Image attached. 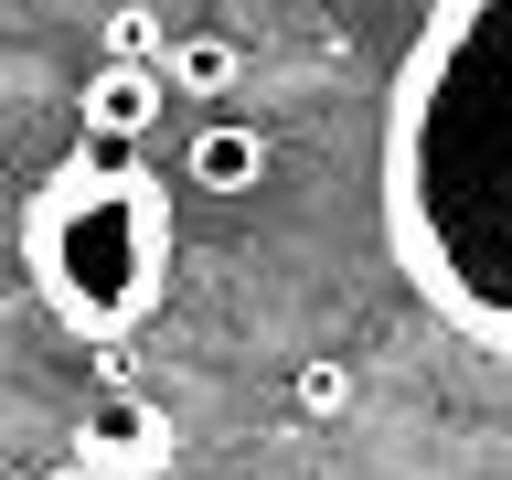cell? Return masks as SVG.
<instances>
[{"mask_svg":"<svg viewBox=\"0 0 512 480\" xmlns=\"http://www.w3.org/2000/svg\"><path fill=\"white\" fill-rule=\"evenodd\" d=\"M384 235L459 342L512 363V0H438L384 107Z\"/></svg>","mask_w":512,"mask_h":480,"instance_id":"6da1fadb","label":"cell"},{"mask_svg":"<svg viewBox=\"0 0 512 480\" xmlns=\"http://www.w3.org/2000/svg\"><path fill=\"white\" fill-rule=\"evenodd\" d=\"M22 256H32V288H43V310L64 331L128 342L160 310V288H171V192L118 139H86L54 182L32 192Z\"/></svg>","mask_w":512,"mask_h":480,"instance_id":"7a4b0ae2","label":"cell"},{"mask_svg":"<svg viewBox=\"0 0 512 480\" xmlns=\"http://www.w3.org/2000/svg\"><path fill=\"white\" fill-rule=\"evenodd\" d=\"M182 448V427H171V406H150V395H96L86 406V427H75V459L86 470H107V480H139V470H160Z\"/></svg>","mask_w":512,"mask_h":480,"instance_id":"3957f363","label":"cell"},{"mask_svg":"<svg viewBox=\"0 0 512 480\" xmlns=\"http://www.w3.org/2000/svg\"><path fill=\"white\" fill-rule=\"evenodd\" d=\"M160 107H171V75H160V64H139V54H107L86 86H75L86 139H118V150H139V139H150Z\"/></svg>","mask_w":512,"mask_h":480,"instance_id":"277c9868","label":"cell"},{"mask_svg":"<svg viewBox=\"0 0 512 480\" xmlns=\"http://www.w3.org/2000/svg\"><path fill=\"white\" fill-rule=\"evenodd\" d=\"M182 182H192V192H256V182H267V139H256V128H235V118L192 128Z\"/></svg>","mask_w":512,"mask_h":480,"instance_id":"5b68a950","label":"cell"},{"mask_svg":"<svg viewBox=\"0 0 512 480\" xmlns=\"http://www.w3.org/2000/svg\"><path fill=\"white\" fill-rule=\"evenodd\" d=\"M160 75H171V96H203V107H214V96L246 86V43H235V32H171V43H160Z\"/></svg>","mask_w":512,"mask_h":480,"instance_id":"8992f818","label":"cell"},{"mask_svg":"<svg viewBox=\"0 0 512 480\" xmlns=\"http://www.w3.org/2000/svg\"><path fill=\"white\" fill-rule=\"evenodd\" d=\"M288 395H299V416H342V406H352V374L320 352V363H299V384H288Z\"/></svg>","mask_w":512,"mask_h":480,"instance_id":"52a82bcc","label":"cell"},{"mask_svg":"<svg viewBox=\"0 0 512 480\" xmlns=\"http://www.w3.org/2000/svg\"><path fill=\"white\" fill-rule=\"evenodd\" d=\"M43 480H107V470H86V459H64V470H43Z\"/></svg>","mask_w":512,"mask_h":480,"instance_id":"ba28073f","label":"cell"}]
</instances>
